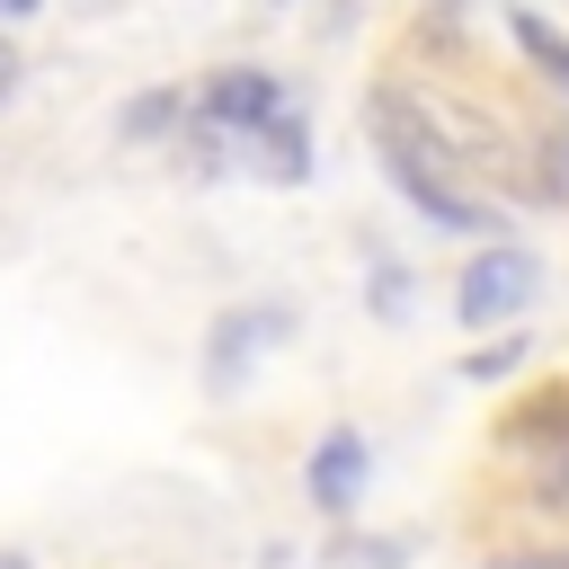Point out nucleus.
Listing matches in <instances>:
<instances>
[{
	"instance_id": "nucleus-1",
	"label": "nucleus",
	"mask_w": 569,
	"mask_h": 569,
	"mask_svg": "<svg viewBox=\"0 0 569 569\" xmlns=\"http://www.w3.org/2000/svg\"><path fill=\"white\" fill-rule=\"evenodd\" d=\"M365 133H373L382 178H391V187H400L436 231H498V213H489L480 196H462V187H453V142L436 133V116H427L400 80L365 89Z\"/></svg>"
},
{
	"instance_id": "nucleus-2",
	"label": "nucleus",
	"mask_w": 569,
	"mask_h": 569,
	"mask_svg": "<svg viewBox=\"0 0 569 569\" xmlns=\"http://www.w3.org/2000/svg\"><path fill=\"white\" fill-rule=\"evenodd\" d=\"M533 293H542V258L516 249V240H489V249L462 267V284H453V320H462V329H498V320H516Z\"/></svg>"
},
{
	"instance_id": "nucleus-3",
	"label": "nucleus",
	"mask_w": 569,
	"mask_h": 569,
	"mask_svg": "<svg viewBox=\"0 0 569 569\" xmlns=\"http://www.w3.org/2000/svg\"><path fill=\"white\" fill-rule=\"evenodd\" d=\"M187 116H196L204 133H267V124L284 116V71L231 62V71H213V80L187 98Z\"/></svg>"
},
{
	"instance_id": "nucleus-4",
	"label": "nucleus",
	"mask_w": 569,
	"mask_h": 569,
	"mask_svg": "<svg viewBox=\"0 0 569 569\" xmlns=\"http://www.w3.org/2000/svg\"><path fill=\"white\" fill-rule=\"evenodd\" d=\"M365 480H373V445H365L356 427H320V445L302 453V498H311L329 525H347V516L365 507Z\"/></svg>"
},
{
	"instance_id": "nucleus-5",
	"label": "nucleus",
	"mask_w": 569,
	"mask_h": 569,
	"mask_svg": "<svg viewBox=\"0 0 569 569\" xmlns=\"http://www.w3.org/2000/svg\"><path fill=\"white\" fill-rule=\"evenodd\" d=\"M284 329H293V311H284V302H240V311H222V320H213V338H204V373H213V382H240V373H249V356H258L267 338H284Z\"/></svg>"
},
{
	"instance_id": "nucleus-6",
	"label": "nucleus",
	"mask_w": 569,
	"mask_h": 569,
	"mask_svg": "<svg viewBox=\"0 0 569 569\" xmlns=\"http://www.w3.org/2000/svg\"><path fill=\"white\" fill-rule=\"evenodd\" d=\"M498 445H516V453H533V445H569V382H542L533 400H516V409L498 418Z\"/></svg>"
},
{
	"instance_id": "nucleus-7",
	"label": "nucleus",
	"mask_w": 569,
	"mask_h": 569,
	"mask_svg": "<svg viewBox=\"0 0 569 569\" xmlns=\"http://www.w3.org/2000/svg\"><path fill=\"white\" fill-rule=\"evenodd\" d=\"M187 124V89H133L116 107V142H169Z\"/></svg>"
},
{
	"instance_id": "nucleus-8",
	"label": "nucleus",
	"mask_w": 569,
	"mask_h": 569,
	"mask_svg": "<svg viewBox=\"0 0 569 569\" xmlns=\"http://www.w3.org/2000/svg\"><path fill=\"white\" fill-rule=\"evenodd\" d=\"M507 44H516V53H525V62H533V71H542L560 98H569V36H560L551 18H533V9H507Z\"/></svg>"
},
{
	"instance_id": "nucleus-9",
	"label": "nucleus",
	"mask_w": 569,
	"mask_h": 569,
	"mask_svg": "<svg viewBox=\"0 0 569 569\" xmlns=\"http://www.w3.org/2000/svg\"><path fill=\"white\" fill-rule=\"evenodd\" d=\"M525 507L569 516V445H533L525 453Z\"/></svg>"
},
{
	"instance_id": "nucleus-10",
	"label": "nucleus",
	"mask_w": 569,
	"mask_h": 569,
	"mask_svg": "<svg viewBox=\"0 0 569 569\" xmlns=\"http://www.w3.org/2000/svg\"><path fill=\"white\" fill-rule=\"evenodd\" d=\"M258 142H267V178H311V151H302L311 133H302L293 116H276V124H267Z\"/></svg>"
},
{
	"instance_id": "nucleus-11",
	"label": "nucleus",
	"mask_w": 569,
	"mask_h": 569,
	"mask_svg": "<svg viewBox=\"0 0 569 569\" xmlns=\"http://www.w3.org/2000/svg\"><path fill=\"white\" fill-rule=\"evenodd\" d=\"M409 560V542L391 533V542H373V533H338L329 542V569H400Z\"/></svg>"
},
{
	"instance_id": "nucleus-12",
	"label": "nucleus",
	"mask_w": 569,
	"mask_h": 569,
	"mask_svg": "<svg viewBox=\"0 0 569 569\" xmlns=\"http://www.w3.org/2000/svg\"><path fill=\"white\" fill-rule=\"evenodd\" d=\"M525 356H533V347H525V338H516V329H507V338H498V347H480V356H462V373H471V382H498V373H516V365H525Z\"/></svg>"
},
{
	"instance_id": "nucleus-13",
	"label": "nucleus",
	"mask_w": 569,
	"mask_h": 569,
	"mask_svg": "<svg viewBox=\"0 0 569 569\" xmlns=\"http://www.w3.org/2000/svg\"><path fill=\"white\" fill-rule=\"evenodd\" d=\"M489 569H569V542H560V551H498Z\"/></svg>"
},
{
	"instance_id": "nucleus-14",
	"label": "nucleus",
	"mask_w": 569,
	"mask_h": 569,
	"mask_svg": "<svg viewBox=\"0 0 569 569\" xmlns=\"http://www.w3.org/2000/svg\"><path fill=\"white\" fill-rule=\"evenodd\" d=\"M18 71H27V62H18V44H9V36H0V107H9V98H18Z\"/></svg>"
},
{
	"instance_id": "nucleus-15",
	"label": "nucleus",
	"mask_w": 569,
	"mask_h": 569,
	"mask_svg": "<svg viewBox=\"0 0 569 569\" xmlns=\"http://www.w3.org/2000/svg\"><path fill=\"white\" fill-rule=\"evenodd\" d=\"M36 9H44V0H0V36H9L18 18H36Z\"/></svg>"
},
{
	"instance_id": "nucleus-16",
	"label": "nucleus",
	"mask_w": 569,
	"mask_h": 569,
	"mask_svg": "<svg viewBox=\"0 0 569 569\" xmlns=\"http://www.w3.org/2000/svg\"><path fill=\"white\" fill-rule=\"evenodd\" d=\"M0 569H36V560H27V551H0Z\"/></svg>"
},
{
	"instance_id": "nucleus-17",
	"label": "nucleus",
	"mask_w": 569,
	"mask_h": 569,
	"mask_svg": "<svg viewBox=\"0 0 569 569\" xmlns=\"http://www.w3.org/2000/svg\"><path fill=\"white\" fill-rule=\"evenodd\" d=\"M276 9H284V0H276Z\"/></svg>"
}]
</instances>
